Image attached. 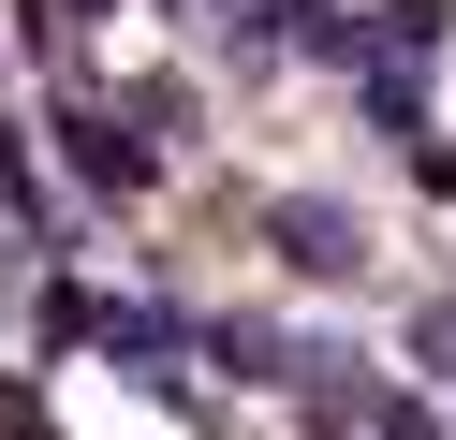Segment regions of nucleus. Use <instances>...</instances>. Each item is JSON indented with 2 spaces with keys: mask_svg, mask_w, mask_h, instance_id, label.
I'll list each match as a JSON object with an SVG mask.
<instances>
[{
  "mask_svg": "<svg viewBox=\"0 0 456 440\" xmlns=\"http://www.w3.org/2000/svg\"><path fill=\"white\" fill-rule=\"evenodd\" d=\"M45 132H60V162H74V176H89V191H103V205H133V191H148V176H162V147H148V132H133V117H118V103H60V117H45Z\"/></svg>",
  "mask_w": 456,
  "mask_h": 440,
  "instance_id": "f257e3e1",
  "label": "nucleus"
},
{
  "mask_svg": "<svg viewBox=\"0 0 456 440\" xmlns=\"http://www.w3.org/2000/svg\"><path fill=\"white\" fill-rule=\"evenodd\" d=\"M45 15H60V29H89V15H118V0H45Z\"/></svg>",
  "mask_w": 456,
  "mask_h": 440,
  "instance_id": "20e7f679",
  "label": "nucleus"
},
{
  "mask_svg": "<svg viewBox=\"0 0 456 440\" xmlns=\"http://www.w3.org/2000/svg\"><path fill=\"white\" fill-rule=\"evenodd\" d=\"M412 352H427V367L456 381V293H427V308H412Z\"/></svg>",
  "mask_w": 456,
  "mask_h": 440,
  "instance_id": "7ed1b4c3",
  "label": "nucleus"
},
{
  "mask_svg": "<svg viewBox=\"0 0 456 440\" xmlns=\"http://www.w3.org/2000/svg\"><path fill=\"white\" fill-rule=\"evenodd\" d=\"M280 264H309V279H354V264H368V235H354V205H324V191H295V205H280Z\"/></svg>",
  "mask_w": 456,
  "mask_h": 440,
  "instance_id": "f03ea898",
  "label": "nucleus"
}]
</instances>
